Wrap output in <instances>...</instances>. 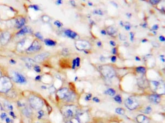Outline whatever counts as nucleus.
Returning <instances> with one entry per match:
<instances>
[{"label":"nucleus","mask_w":165,"mask_h":123,"mask_svg":"<svg viewBox=\"0 0 165 123\" xmlns=\"http://www.w3.org/2000/svg\"><path fill=\"white\" fill-rule=\"evenodd\" d=\"M125 105L129 110H133L138 107L139 103L135 97H129L126 100Z\"/></svg>","instance_id":"5"},{"label":"nucleus","mask_w":165,"mask_h":123,"mask_svg":"<svg viewBox=\"0 0 165 123\" xmlns=\"http://www.w3.org/2000/svg\"><path fill=\"white\" fill-rule=\"evenodd\" d=\"M28 102L30 107L34 110H41L44 106L43 99L35 95H30L29 96Z\"/></svg>","instance_id":"2"},{"label":"nucleus","mask_w":165,"mask_h":123,"mask_svg":"<svg viewBox=\"0 0 165 123\" xmlns=\"http://www.w3.org/2000/svg\"><path fill=\"white\" fill-rule=\"evenodd\" d=\"M68 53H69L68 50L67 48H64L63 51H62V54H64L65 56L67 55L68 54Z\"/></svg>","instance_id":"33"},{"label":"nucleus","mask_w":165,"mask_h":123,"mask_svg":"<svg viewBox=\"0 0 165 123\" xmlns=\"http://www.w3.org/2000/svg\"><path fill=\"white\" fill-rule=\"evenodd\" d=\"M13 79L14 80L18 83H24L26 82V79L20 74L18 73H14L13 74Z\"/></svg>","instance_id":"11"},{"label":"nucleus","mask_w":165,"mask_h":123,"mask_svg":"<svg viewBox=\"0 0 165 123\" xmlns=\"http://www.w3.org/2000/svg\"><path fill=\"white\" fill-rule=\"evenodd\" d=\"M23 113L26 117H30L32 114V110L30 108L26 107L23 110Z\"/></svg>","instance_id":"18"},{"label":"nucleus","mask_w":165,"mask_h":123,"mask_svg":"<svg viewBox=\"0 0 165 123\" xmlns=\"http://www.w3.org/2000/svg\"><path fill=\"white\" fill-rule=\"evenodd\" d=\"M26 23V19L24 18L19 17H17L15 21V26L17 29H20L24 26Z\"/></svg>","instance_id":"10"},{"label":"nucleus","mask_w":165,"mask_h":123,"mask_svg":"<svg viewBox=\"0 0 165 123\" xmlns=\"http://www.w3.org/2000/svg\"><path fill=\"white\" fill-rule=\"evenodd\" d=\"M35 35H36V36H37L39 39H40V40H43V36H42L39 32L36 33V34H35Z\"/></svg>","instance_id":"32"},{"label":"nucleus","mask_w":165,"mask_h":123,"mask_svg":"<svg viewBox=\"0 0 165 123\" xmlns=\"http://www.w3.org/2000/svg\"><path fill=\"white\" fill-rule=\"evenodd\" d=\"M110 44H111V45L113 46H116V42L113 41H110Z\"/></svg>","instance_id":"46"},{"label":"nucleus","mask_w":165,"mask_h":123,"mask_svg":"<svg viewBox=\"0 0 165 123\" xmlns=\"http://www.w3.org/2000/svg\"><path fill=\"white\" fill-rule=\"evenodd\" d=\"M152 45L154 46V47H158L159 46V44L157 42H152Z\"/></svg>","instance_id":"47"},{"label":"nucleus","mask_w":165,"mask_h":123,"mask_svg":"<svg viewBox=\"0 0 165 123\" xmlns=\"http://www.w3.org/2000/svg\"><path fill=\"white\" fill-rule=\"evenodd\" d=\"M107 32H108V34L109 35H114V34H115L116 32H117V30L114 29V27H112V26H110L108 27L107 29Z\"/></svg>","instance_id":"19"},{"label":"nucleus","mask_w":165,"mask_h":123,"mask_svg":"<svg viewBox=\"0 0 165 123\" xmlns=\"http://www.w3.org/2000/svg\"><path fill=\"white\" fill-rule=\"evenodd\" d=\"M70 3L72 4V6H76V2H75L74 1H70Z\"/></svg>","instance_id":"48"},{"label":"nucleus","mask_w":165,"mask_h":123,"mask_svg":"<svg viewBox=\"0 0 165 123\" xmlns=\"http://www.w3.org/2000/svg\"><path fill=\"white\" fill-rule=\"evenodd\" d=\"M61 112L64 117L68 119H72L76 115L77 108L74 105L64 106L62 108Z\"/></svg>","instance_id":"3"},{"label":"nucleus","mask_w":165,"mask_h":123,"mask_svg":"<svg viewBox=\"0 0 165 123\" xmlns=\"http://www.w3.org/2000/svg\"><path fill=\"white\" fill-rule=\"evenodd\" d=\"M76 67H79V65H80V58H76Z\"/></svg>","instance_id":"36"},{"label":"nucleus","mask_w":165,"mask_h":123,"mask_svg":"<svg viewBox=\"0 0 165 123\" xmlns=\"http://www.w3.org/2000/svg\"><path fill=\"white\" fill-rule=\"evenodd\" d=\"M160 2V1H156V0H151L150 1V3H151L152 5H156Z\"/></svg>","instance_id":"35"},{"label":"nucleus","mask_w":165,"mask_h":123,"mask_svg":"<svg viewBox=\"0 0 165 123\" xmlns=\"http://www.w3.org/2000/svg\"><path fill=\"white\" fill-rule=\"evenodd\" d=\"M31 32H32V29L29 27L24 26V27L22 28V29L19 31V32L17 33V34L22 35H24V34H26V33Z\"/></svg>","instance_id":"17"},{"label":"nucleus","mask_w":165,"mask_h":123,"mask_svg":"<svg viewBox=\"0 0 165 123\" xmlns=\"http://www.w3.org/2000/svg\"><path fill=\"white\" fill-rule=\"evenodd\" d=\"M45 43L46 45L50 46H52L56 45V42L52 40L51 39H45L44 40Z\"/></svg>","instance_id":"20"},{"label":"nucleus","mask_w":165,"mask_h":123,"mask_svg":"<svg viewBox=\"0 0 165 123\" xmlns=\"http://www.w3.org/2000/svg\"><path fill=\"white\" fill-rule=\"evenodd\" d=\"M114 99L116 101V102L118 103V104H122V98L120 95H117L114 97Z\"/></svg>","instance_id":"25"},{"label":"nucleus","mask_w":165,"mask_h":123,"mask_svg":"<svg viewBox=\"0 0 165 123\" xmlns=\"http://www.w3.org/2000/svg\"><path fill=\"white\" fill-rule=\"evenodd\" d=\"M65 34L66 36L71 39H76L77 36L76 32H74L70 30H67L65 31Z\"/></svg>","instance_id":"16"},{"label":"nucleus","mask_w":165,"mask_h":123,"mask_svg":"<svg viewBox=\"0 0 165 123\" xmlns=\"http://www.w3.org/2000/svg\"><path fill=\"white\" fill-rule=\"evenodd\" d=\"M35 70L36 71H37V72H40L41 71V69H40V68L38 66V65H37V66H35Z\"/></svg>","instance_id":"39"},{"label":"nucleus","mask_w":165,"mask_h":123,"mask_svg":"<svg viewBox=\"0 0 165 123\" xmlns=\"http://www.w3.org/2000/svg\"><path fill=\"white\" fill-rule=\"evenodd\" d=\"M111 3H114V6H116V7H117V5L116 3H114V2H111Z\"/></svg>","instance_id":"59"},{"label":"nucleus","mask_w":165,"mask_h":123,"mask_svg":"<svg viewBox=\"0 0 165 123\" xmlns=\"http://www.w3.org/2000/svg\"><path fill=\"white\" fill-rule=\"evenodd\" d=\"M116 112L118 114L120 115H124L125 113V110L122 108H117L116 109Z\"/></svg>","instance_id":"23"},{"label":"nucleus","mask_w":165,"mask_h":123,"mask_svg":"<svg viewBox=\"0 0 165 123\" xmlns=\"http://www.w3.org/2000/svg\"><path fill=\"white\" fill-rule=\"evenodd\" d=\"M159 29V26L158 25H154V26H152V29L154 30H158Z\"/></svg>","instance_id":"41"},{"label":"nucleus","mask_w":165,"mask_h":123,"mask_svg":"<svg viewBox=\"0 0 165 123\" xmlns=\"http://www.w3.org/2000/svg\"><path fill=\"white\" fill-rule=\"evenodd\" d=\"M100 71L102 74L105 78L110 79L113 78L115 75V71L114 69L112 67L108 65H103L101 67Z\"/></svg>","instance_id":"4"},{"label":"nucleus","mask_w":165,"mask_h":123,"mask_svg":"<svg viewBox=\"0 0 165 123\" xmlns=\"http://www.w3.org/2000/svg\"><path fill=\"white\" fill-rule=\"evenodd\" d=\"M116 60V56H113L111 57V61L112 62H115Z\"/></svg>","instance_id":"45"},{"label":"nucleus","mask_w":165,"mask_h":123,"mask_svg":"<svg viewBox=\"0 0 165 123\" xmlns=\"http://www.w3.org/2000/svg\"><path fill=\"white\" fill-rule=\"evenodd\" d=\"M97 45L98 46H101L102 45L101 42H98L97 43Z\"/></svg>","instance_id":"52"},{"label":"nucleus","mask_w":165,"mask_h":123,"mask_svg":"<svg viewBox=\"0 0 165 123\" xmlns=\"http://www.w3.org/2000/svg\"><path fill=\"white\" fill-rule=\"evenodd\" d=\"M89 6H93V3L91 2H89Z\"/></svg>","instance_id":"61"},{"label":"nucleus","mask_w":165,"mask_h":123,"mask_svg":"<svg viewBox=\"0 0 165 123\" xmlns=\"http://www.w3.org/2000/svg\"><path fill=\"white\" fill-rule=\"evenodd\" d=\"M75 95L73 92L69 91L67 95L64 98V100L66 102H72L75 99Z\"/></svg>","instance_id":"15"},{"label":"nucleus","mask_w":165,"mask_h":123,"mask_svg":"<svg viewBox=\"0 0 165 123\" xmlns=\"http://www.w3.org/2000/svg\"><path fill=\"white\" fill-rule=\"evenodd\" d=\"M136 71L141 74H144L146 72V69L143 67H139L136 68Z\"/></svg>","instance_id":"22"},{"label":"nucleus","mask_w":165,"mask_h":123,"mask_svg":"<svg viewBox=\"0 0 165 123\" xmlns=\"http://www.w3.org/2000/svg\"><path fill=\"white\" fill-rule=\"evenodd\" d=\"M159 39H160V40L161 41H165V38H164V36H160V37H159Z\"/></svg>","instance_id":"42"},{"label":"nucleus","mask_w":165,"mask_h":123,"mask_svg":"<svg viewBox=\"0 0 165 123\" xmlns=\"http://www.w3.org/2000/svg\"><path fill=\"white\" fill-rule=\"evenodd\" d=\"M130 35H131V40L132 41H133L134 38V35L133 32H130Z\"/></svg>","instance_id":"38"},{"label":"nucleus","mask_w":165,"mask_h":123,"mask_svg":"<svg viewBox=\"0 0 165 123\" xmlns=\"http://www.w3.org/2000/svg\"><path fill=\"white\" fill-rule=\"evenodd\" d=\"M66 123H81V122L78 118H72L70 120L67 121Z\"/></svg>","instance_id":"24"},{"label":"nucleus","mask_w":165,"mask_h":123,"mask_svg":"<svg viewBox=\"0 0 165 123\" xmlns=\"http://www.w3.org/2000/svg\"><path fill=\"white\" fill-rule=\"evenodd\" d=\"M120 24H121L122 26H124V24L123 23V22H120Z\"/></svg>","instance_id":"60"},{"label":"nucleus","mask_w":165,"mask_h":123,"mask_svg":"<svg viewBox=\"0 0 165 123\" xmlns=\"http://www.w3.org/2000/svg\"><path fill=\"white\" fill-rule=\"evenodd\" d=\"M136 120L138 123H149L150 122L149 118L143 114L138 115L136 118Z\"/></svg>","instance_id":"13"},{"label":"nucleus","mask_w":165,"mask_h":123,"mask_svg":"<svg viewBox=\"0 0 165 123\" xmlns=\"http://www.w3.org/2000/svg\"><path fill=\"white\" fill-rule=\"evenodd\" d=\"M119 37H120V39H121V40H122V41L126 40V36L124 35H123L122 34H120Z\"/></svg>","instance_id":"31"},{"label":"nucleus","mask_w":165,"mask_h":123,"mask_svg":"<svg viewBox=\"0 0 165 123\" xmlns=\"http://www.w3.org/2000/svg\"><path fill=\"white\" fill-rule=\"evenodd\" d=\"M2 77V73L1 70L0 69V78H1Z\"/></svg>","instance_id":"56"},{"label":"nucleus","mask_w":165,"mask_h":123,"mask_svg":"<svg viewBox=\"0 0 165 123\" xmlns=\"http://www.w3.org/2000/svg\"><path fill=\"white\" fill-rule=\"evenodd\" d=\"M76 59H74L73 61L72 68H73V69H74V68H76Z\"/></svg>","instance_id":"40"},{"label":"nucleus","mask_w":165,"mask_h":123,"mask_svg":"<svg viewBox=\"0 0 165 123\" xmlns=\"http://www.w3.org/2000/svg\"><path fill=\"white\" fill-rule=\"evenodd\" d=\"M50 56V53L48 52H44L40 54H39L35 56L34 57V61L38 63H41L43 62L45 59L49 57Z\"/></svg>","instance_id":"9"},{"label":"nucleus","mask_w":165,"mask_h":123,"mask_svg":"<svg viewBox=\"0 0 165 123\" xmlns=\"http://www.w3.org/2000/svg\"><path fill=\"white\" fill-rule=\"evenodd\" d=\"M93 101H94V102H100V99H98L97 97H94V98H93Z\"/></svg>","instance_id":"43"},{"label":"nucleus","mask_w":165,"mask_h":123,"mask_svg":"<svg viewBox=\"0 0 165 123\" xmlns=\"http://www.w3.org/2000/svg\"><path fill=\"white\" fill-rule=\"evenodd\" d=\"M91 95L89 94L88 95H87V97H86V99H87V101H89V100L91 99Z\"/></svg>","instance_id":"44"},{"label":"nucleus","mask_w":165,"mask_h":123,"mask_svg":"<svg viewBox=\"0 0 165 123\" xmlns=\"http://www.w3.org/2000/svg\"><path fill=\"white\" fill-rule=\"evenodd\" d=\"M101 33L102 35H105L106 34V32L105 31V30H102L101 31Z\"/></svg>","instance_id":"50"},{"label":"nucleus","mask_w":165,"mask_h":123,"mask_svg":"<svg viewBox=\"0 0 165 123\" xmlns=\"http://www.w3.org/2000/svg\"><path fill=\"white\" fill-rule=\"evenodd\" d=\"M62 3V2L61 1H57V2H56V3H57V5H61Z\"/></svg>","instance_id":"51"},{"label":"nucleus","mask_w":165,"mask_h":123,"mask_svg":"<svg viewBox=\"0 0 165 123\" xmlns=\"http://www.w3.org/2000/svg\"><path fill=\"white\" fill-rule=\"evenodd\" d=\"M135 60H138V61H139L140 59L138 57H135Z\"/></svg>","instance_id":"54"},{"label":"nucleus","mask_w":165,"mask_h":123,"mask_svg":"<svg viewBox=\"0 0 165 123\" xmlns=\"http://www.w3.org/2000/svg\"><path fill=\"white\" fill-rule=\"evenodd\" d=\"M69 90L67 87H64L62 89H60L58 91H57L56 95L57 97L60 99H64V98L67 95V94L68 93Z\"/></svg>","instance_id":"12"},{"label":"nucleus","mask_w":165,"mask_h":123,"mask_svg":"<svg viewBox=\"0 0 165 123\" xmlns=\"http://www.w3.org/2000/svg\"><path fill=\"white\" fill-rule=\"evenodd\" d=\"M151 84H152L155 87H157L159 85V82H158V81H153L151 82Z\"/></svg>","instance_id":"34"},{"label":"nucleus","mask_w":165,"mask_h":123,"mask_svg":"<svg viewBox=\"0 0 165 123\" xmlns=\"http://www.w3.org/2000/svg\"><path fill=\"white\" fill-rule=\"evenodd\" d=\"M41 48V45L40 42L37 40H35L30 46L27 48L26 52L28 53L38 52Z\"/></svg>","instance_id":"6"},{"label":"nucleus","mask_w":165,"mask_h":123,"mask_svg":"<svg viewBox=\"0 0 165 123\" xmlns=\"http://www.w3.org/2000/svg\"><path fill=\"white\" fill-rule=\"evenodd\" d=\"M54 24H55V26H58V28H61V26H62V24L60 21H58V20L55 21V23H54Z\"/></svg>","instance_id":"30"},{"label":"nucleus","mask_w":165,"mask_h":123,"mask_svg":"<svg viewBox=\"0 0 165 123\" xmlns=\"http://www.w3.org/2000/svg\"><path fill=\"white\" fill-rule=\"evenodd\" d=\"M11 34L8 32H2L0 35V42L2 45H6L11 39Z\"/></svg>","instance_id":"7"},{"label":"nucleus","mask_w":165,"mask_h":123,"mask_svg":"<svg viewBox=\"0 0 165 123\" xmlns=\"http://www.w3.org/2000/svg\"><path fill=\"white\" fill-rule=\"evenodd\" d=\"M76 48L79 50H85L90 47L89 42L85 41H77L76 43Z\"/></svg>","instance_id":"8"},{"label":"nucleus","mask_w":165,"mask_h":123,"mask_svg":"<svg viewBox=\"0 0 165 123\" xmlns=\"http://www.w3.org/2000/svg\"><path fill=\"white\" fill-rule=\"evenodd\" d=\"M127 16H128V17H129V18H130V17H131V14H129V13H127Z\"/></svg>","instance_id":"57"},{"label":"nucleus","mask_w":165,"mask_h":123,"mask_svg":"<svg viewBox=\"0 0 165 123\" xmlns=\"http://www.w3.org/2000/svg\"><path fill=\"white\" fill-rule=\"evenodd\" d=\"M42 19H43V21H44V22H50V17H48V16H47V15L43 16V17H42Z\"/></svg>","instance_id":"28"},{"label":"nucleus","mask_w":165,"mask_h":123,"mask_svg":"<svg viewBox=\"0 0 165 123\" xmlns=\"http://www.w3.org/2000/svg\"><path fill=\"white\" fill-rule=\"evenodd\" d=\"M105 57H103V56H101V57H100V60H101V61H104V59H105Z\"/></svg>","instance_id":"53"},{"label":"nucleus","mask_w":165,"mask_h":123,"mask_svg":"<svg viewBox=\"0 0 165 123\" xmlns=\"http://www.w3.org/2000/svg\"><path fill=\"white\" fill-rule=\"evenodd\" d=\"M143 28H146V27H147V24H146V23H144V24L143 25Z\"/></svg>","instance_id":"55"},{"label":"nucleus","mask_w":165,"mask_h":123,"mask_svg":"<svg viewBox=\"0 0 165 123\" xmlns=\"http://www.w3.org/2000/svg\"><path fill=\"white\" fill-rule=\"evenodd\" d=\"M94 13L96 14H99V15H103V13L100 9H96L94 11Z\"/></svg>","instance_id":"29"},{"label":"nucleus","mask_w":165,"mask_h":123,"mask_svg":"<svg viewBox=\"0 0 165 123\" xmlns=\"http://www.w3.org/2000/svg\"><path fill=\"white\" fill-rule=\"evenodd\" d=\"M147 40H146V39H143V40H142V42H146Z\"/></svg>","instance_id":"58"},{"label":"nucleus","mask_w":165,"mask_h":123,"mask_svg":"<svg viewBox=\"0 0 165 123\" xmlns=\"http://www.w3.org/2000/svg\"><path fill=\"white\" fill-rule=\"evenodd\" d=\"M13 87L12 80L7 76H2L0 78V93H7Z\"/></svg>","instance_id":"1"},{"label":"nucleus","mask_w":165,"mask_h":123,"mask_svg":"<svg viewBox=\"0 0 165 123\" xmlns=\"http://www.w3.org/2000/svg\"><path fill=\"white\" fill-rule=\"evenodd\" d=\"M151 111H152L151 107L149 106V107H146V109L144 111V113H145V114H149V113H150L151 112Z\"/></svg>","instance_id":"26"},{"label":"nucleus","mask_w":165,"mask_h":123,"mask_svg":"<svg viewBox=\"0 0 165 123\" xmlns=\"http://www.w3.org/2000/svg\"><path fill=\"white\" fill-rule=\"evenodd\" d=\"M124 28H125V29H126L127 30H129L131 27V26L128 23L126 26H124Z\"/></svg>","instance_id":"37"},{"label":"nucleus","mask_w":165,"mask_h":123,"mask_svg":"<svg viewBox=\"0 0 165 123\" xmlns=\"http://www.w3.org/2000/svg\"><path fill=\"white\" fill-rule=\"evenodd\" d=\"M112 53L114 54H116L117 53V49H116V48H113V50H112Z\"/></svg>","instance_id":"49"},{"label":"nucleus","mask_w":165,"mask_h":123,"mask_svg":"<svg viewBox=\"0 0 165 123\" xmlns=\"http://www.w3.org/2000/svg\"><path fill=\"white\" fill-rule=\"evenodd\" d=\"M4 105H5L4 106H5V107L7 109H8L9 110H12L13 107L9 103H8V102L5 103V104H4Z\"/></svg>","instance_id":"27"},{"label":"nucleus","mask_w":165,"mask_h":123,"mask_svg":"<svg viewBox=\"0 0 165 123\" xmlns=\"http://www.w3.org/2000/svg\"><path fill=\"white\" fill-rule=\"evenodd\" d=\"M149 100L153 104H159L160 102L161 99L159 95H151L149 97Z\"/></svg>","instance_id":"14"},{"label":"nucleus","mask_w":165,"mask_h":123,"mask_svg":"<svg viewBox=\"0 0 165 123\" xmlns=\"http://www.w3.org/2000/svg\"><path fill=\"white\" fill-rule=\"evenodd\" d=\"M105 93L106 94H108L109 96H114L116 93V91L112 89H108L107 91L105 92Z\"/></svg>","instance_id":"21"}]
</instances>
